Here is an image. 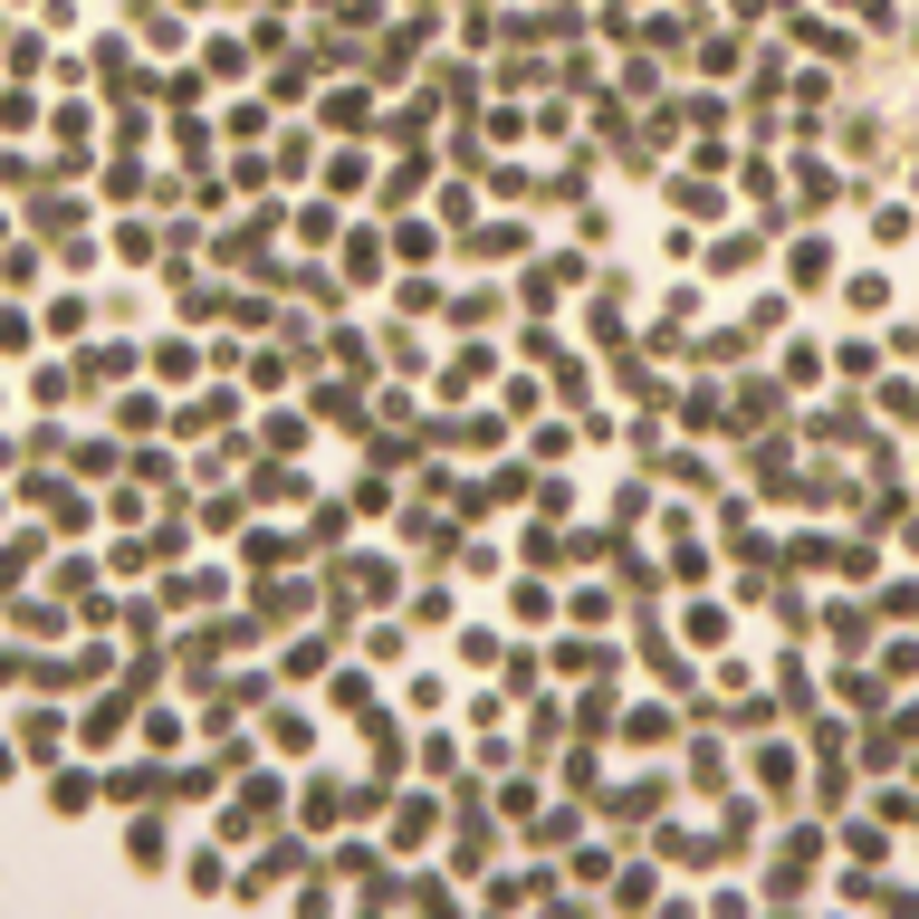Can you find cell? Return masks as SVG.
<instances>
[{"mask_svg":"<svg viewBox=\"0 0 919 919\" xmlns=\"http://www.w3.org/2000/svg\"><path fill=\"white\" fill-rule=\"evenodd\" d=\"M125 852H135L144 872H154V862H163V814H135V833H125Z\"/></svg>","mask_w":919,"mask_h":919,"instance_id":"1","label":"cell"},{"mask_svg":"<svg viewBox=\"0 0 919 919\" xmlns=\"http://www.w3.org/2000/svg\"><path fill=\"white\" fill-rule=\"evenodd\" d=\"M87 795H97V776H58V785H48V805H58V814H87Z\"/></svg>","mask_w":919,"mask_h":919,"instance_id":"2","label":"cell"}]
</instances>
